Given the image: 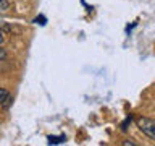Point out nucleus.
<instances>
[{
  "label": "nucleus",
  "instance_id": "f257e3e1",
  "mask_svg": "<svg viewBox=\"0 0 155 146\" xmlns=\"http://www.w3.org/2000/svg\"><path fill=\"white\" fill-rule=\"evenodd\" d=\"M136 123H137L139 130L142 131V133H145L149 138H152L155 141V120L147 119V117H139V119L136 120Z\"/></svg>",
  "mask_w": 155,
  "mask_h": 146
},
{
  "label": "nucleus",
  "instance_id": "f03ea898",
  "mask_svg": "<svg viewBox=\"0 0 155 146\" xmlns=\"http://www.w3.org/2000/svg\"><path fill=\"white\" fill-rule=\"evenodd\" d=\"M8 97H10V92L7 89H3V88H0V104H3Z\"/></svg>",
  "mask_w": 155,
  "mask_h": 146
},
{
  "label": "nucleus",
  "instance_id": "7ed1b4c3",
  "mask_svg": "<svg viewBox=\"0 0 155 146\" xmlns=\"http://www.w3.org/2000/svg\"><path fill=\"white\" fill-rule=\"evenodd\" d=\"M66 138H65V136H48V143H53V144H55V143H63V141H65Z\"/></svg>",
  "mask_w": 155,
  "mask_h": 146
},
{
  "label": "nucleus",
  "instance_id": "20e7f679",
  "mask_svg": "<svg viewBox=\"0 0 155 146\" xmlns=\"http://www.w3.org/2000/svg\"><path fill=\"white\" fill-rule=\"evenodd\" d=\"M8 8H10L8 0H0V10H8Z\"/></svg>",
  "mask_w": 155,
  "mask_h": 146
},
{
  "label": "nucleus",
  "instance_id": "39448f33",
  "mask_svg": "<svg viewBox=\"0 0 155 146\" xmlns=\"http://www.w3.org/2000/svg\"><path fill=\"white\" fill-rule=\"evenodd\" d=\"M7 58V52H5V49L0 47V60H5Z\"/></svg>",
  "mask_w": 155,
  "mask_h": 146
},
{
  "label": "nucleus",
  "instance_id": "423d86ee",
  "mask_svg": "<svg viewBox=\"0 0 155 146\" xmlns=\"http://www.w3.org/2000/svg\"><path fill=\"white\" fill-rule=\"evenodd\" d=\"M0 29H5V31H10L12 28H10L8 24H5V23H0Z\"/></svg>",
  "mask_w": 155,
  "mask_h": 146
},
{
  "label": "nucleus",
  "instance_id": "0eeeda50",
  "mask_svg": "<svg viewBox=\"0 0 155 146\" xmlns=\"http://www.w3.org/2000/svg\"><path fill=\"white\" fill-rule=\"evenodd\" d=\"M123 144H124V146H136V143H133V141H124Z\"/></svg>",
  "mask_w": 155,
  "mask_h": 146
},
{
  "label": "nucleus",
  "instance_id": "6e6552de",
  "mask_svg": "<svg viewBox=\"0 0 155 146\" xmlns=\"http://www.w3.org/2000/svg\"><path fill=\"white\" fill-rule=\"evenodd\" d=\"M3 39H5V36H3V31H2V29H0V44L3 42Z\"/></svg>",
  "mask_w": 155,
  "mask_h": 146
}]
</instances>
